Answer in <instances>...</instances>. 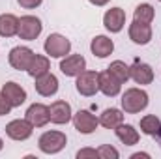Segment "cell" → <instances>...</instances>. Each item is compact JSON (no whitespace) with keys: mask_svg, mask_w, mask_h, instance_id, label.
Here are the masks:
<instances>
[{"mask_svg":"<svg viewBox=\"0 0 161 159\" xmlns=\"http://www.w3.org/2000/svg\"><path fill=\"white\" fill-rule=\"evenodd\" d=\"M148 107V94L141 88H129L122 96V109L127 114H137Z\"/></svg>","mask_w":161,"mask_h":159,"instance_id":"6da1fadb","label":"cell"},{"mask_svg":"<svg viewBox=\"0 0 161 159\" xmlns=\"http://www.w3.org/2000/svg\"><path fill=\"white\" fill-rule=\"evenodd\" d=\"M68 142V137L62 131H45L38 140V146L43 154H58Z\"/></svg>","mask_w":161,"mask_h":159,"instance_id":"7a4b0ae2","label":"cell"},{"mask_svg":"<svg viewBox=\"0 0 161 159\" xmlns=\"http://www.w3.org/2000/svg\"><path fill=\"white\" fill-rule=\"evenodd\" d=\"M43 49L51 58H64L71 51V41L66 36H62V34H49V38L45 40Z\"/></svg>","mask_w":161,"mask_h":159,"instance_id":"3957f363","label":"cell"},{"mask_svg":"<svg viewBox=\"0 0 161 159\" xmlns=\"http://www.w3.org/2000/svg\"><path fill=\"white\" fill-rule=\"evenodd\" d=\"M43 30V25L38 17L34 15H25L19 19V28H17V36L21 40H26V41H34L38 36L41 34Z\"/></svg>","mask_w":161,"mask_h":159,"instance_id":"277c9868","label":"cell"},{"mask_svg":"<svg viewBox=\"0 0 161 159\" xmlns=\"http://www.w3.org/2000/svg\"><path fill=\"white\" fill-rule=\"evenodd\" d=\"M34 51L30 47H13L9 51V66L13 69H19V71H28L30 64H32V58H34Z\"/></svg>","mask_w":161,"mask_h":159,"instance_id":"5b68a950","label":"cell"},{"mask_svg":"<svg viewBox=\"0 0 161 159\" xmlns=\"http://www.w3.org/2000/svg\"><path fill=\"white\" fill-rule=\"evenodd\" d=\"M75 86H77V92H79L80 96H86V97L94 96L99 90V73L97 71H86L84 69L82 73L77 75Z\"/></svg>","mask_w":161,"mask_h":159,"instance_id":"8992f818","label":"cell"},{"mask_svg":"<svg viewBox=\"0 0 161 159\" xmlns=\"http://www.w3.org/2000/svg\"><path fill=\"white\" fill-rule=\"evenodd\" d=\"M32 129H34V125L28 120H11L6 125V135L13 140H26V139H30Z\"/></svg>","mask_w":161,"mask_h":159,"instance_id":"52a82bcc","label":"cell"},{"mask_svg":"<svg viewBox=\"0 0 161 159\" xmlns=\"http://www.w3.org/2000/svg\"><path fill=\"white\" fill-rule=\"evenodd\" d=\"M49 118L53 123L56 125H64L71 120V105L64 99H58L54 101L51 107H49Z\"/></svg>","mask_w":161,"mask_h":159,"instance_id":"ba28073f","label":"cell"},{"mask_svg":"<svg viewBox=\"0 0 161 159\" xmlns=\"http://www.w3.org/2000/svg\"><path fill=\"white\" fill-rule=\"evenodd\" d=\"M84 69H86V60L80 54H69L60 62V71L66 77H77Z\"/></svg>","mask_w":161,"mask_h":159,"instance_id":"9c48e42d","label":"cell"},{"mask_svg":"<svg viewBox=\"0 0 161 159\" xmlns=\"http://www.w3.org/2000/svg\"><path fill=\"white\" fill-rule=\"evenodd\" d=\"M0 92H2V96L8 99V103L11 107H21L26 101V90L17 82H6Z\"/></svg>","mask_w":161,"mask_h":159,"instance_id":"30bf717a","label":"cell"},{"mask_svg":"<svg viewBox=\"0 0 161 159\" xmlns=\"http://www.w3.org/2000/svg\"><path fill=\"white\" fill-rule=\"evenodd\" d=\"M97 123H99V120L96 118L90 111H79L77 114H73V125H75V129L79 133H82V135L94 133L96 127H97Z\"/></svg>","mask_w":161,"mask_h":159,"instance_id":"8fae6325","label":"cell"},{"mask_svg":"<svg viewBox=\"0 0 161 159\" xmlns=\"http://www.w3.org/2000/svg\"><path fill=\"white\" fill-rule=\"evenodd\" d=\"M103 25L113 34L120 32L122 28H124V25H125V11L122 8H111V9H107L105 15H103Z\"/></svg>","mask_w":161,"mask_h":159,"instance_id":"7c38bea8","label":"cell"},{"mask_svg":"<svg viewBox=\"0 0 161 159\" xmlns=\"http://www.w3.org/2000/svg\"><path fill=\"white\" fill-rule=\"evenodd\" d=\"M129 77L137 84H150L154 80V69L141 60H135L133 66H129Z\"/></svg>","mask_w":161,"mask_h":159,"instance_id":"4fadbf2b","label":"cell"},{"mask_svg":"<svg viewBox=\"0 0 161 159\" xmlns=\"http://www.w3.org/2000/svg\"><path fill=\"white\" fill-rule=\"evenodd\" d=\"M129 40L137 45H146L152 40V26L148 23H139L133 21L129 25Z\"/></svg>","mask_w":161,"mask_h":159,"instance_id":"5bb4252c","label":"cell"},{"mask_svg":"<svg viewBox=\"0 0 161 159\" xmlns=\"http://www.w3.org/2000/svg\"><path fill=\"white\" fill-rule=\"evenodd\" d=\"M36 92L43 96V97H51L58 92V79L53 75V73H43L40 77H36V84H34Z\"/></svg>","mask_w":161,"mask_h":159,"instance_id":"9a60e30c","label":"cell"},{"mask_svg":"<svg viewBox=\"0 0 161 159\" xmlns=\"http://www.w3.org/2000/svg\"><path fill=\"white\" fill-rule=\"evenodd\" d=\"M26 120L34 127H43L47 122H51V118H49V107L43 105V103H32L26 109Z\"/></svg>","mask_w":161,"mask_h":159,"instance_id":"2e32d148","label":"cell"},{"mask_svg":"<svg viewBox=\"0 0 161 159\" xmlns=\"http://www.w3.org/2000/svg\"><path fill=\"white\" fill-rule=\"evenodd\" d=\"M99 90L107 96V97H114V96H118L122 90V82L109 69L107 71H103V73H99Z\"/></svg>","mask_w":161,"mask_h":159,"instance_id":"e0dca14e","label":"cell"},{"mask_svg":"<svg viewBox=\"0 0 161 159\" xmlns=\"http://www.w3.org/2000/svg\"><path fill=\"white\" fill-rule=\"evenodd\" d=\"M90 51L97 58H107L109 54H113L114 43H113L111 38H107V36H96L92 40V43H90Z\"/></svg>","mask_w":161,"mask_h":159,"instance_id":"ac0fdd59","label":"cell"},{"mask_svg":"<svg viewBox=\"0 0 161 159\" xmlns=\"http://www.w3.org/2000/svg\"><path fill=\"white\" fill-rule=\"evenodd\" d=\"M114 131H116V137L122 140V144H125V146H133L139 142V131L129 123L122 122L118 127H114Z\"/></svg>","mask_w":161,"mask_h":159,"instance_id":"d6986e66","label":"cell"},{"mask_svg":"<svg viewBox=\"0 0 161 159\" xmlns=\"http://www.w3.org/2000/svg\"><path fill=\"white\" fill-rule=\"evenodd\" d=\"M19 28V19L11 13H2L0 15V36L2 38H11L17 34Z\"/></svg>","mask_w":161,"mask_h":159,"instance_id":"ffe728a7","label":"cell"},{"mask_svg":"<svg viewBox=\"0 0 161 159\" xmlns=\"http://www.w3.org/2000/svg\"><path fill=\"white\" fill-rule=\"evenodd\" d=\"M124 122V114L120 109H105L99 116V123L107 129H114Z\"/></svg>","mask_w":161,"mask_h":159,"instance_id":"44dd1931","label":"cell"},{"mask_svg":"<svg viewBox=\"0 0 161 159\" xmlns=\"http://www.w3.org/2000/svg\"><path fill=\"white\" fill-rule=\"evenodd\" d=\"M51 69V62H49V58L47 56H43V54H34V58H32V64H30V68H28V75L30 77H40L43 73H47Z\"/></svg>","mask_w":161,"mask_h":159,"instance_id":"7402d4cb","label":"cell"},{"mask_svg":"<svg viewBox=\"0 0 161 159\" xmlns=\"http://www.w3.org/2000/svg\"><path fill=\"white\" fill-rule=\"evenodd\" d=\"M154 17H156V9H154V6H150V4H139L137 8H135V11H133V21H139V23H152L154 21Z\"/></svg>","mask_w":161,"mask_h":159,"instance_id":"603a6c76","label":"cell"},{"mask_svg":"<svg viewBox=\"0 0 161 159\" xmlns=\"http://www.w3.org/2000/svg\"><path fill=\"white\" fill-rule=\"evenodd\" d=\"M161 129V120L156 114H146L141 118V131L144 135H150V137H156V133Z\"/></svg>","mask_w":161,"mask_h":159,"instance_id":"cb8c5ba5","label":"cell"},{"mask_svg":"<svg viewBox=\"0 0 161 159\" xmlns=\"http://www.w3.org/2000/svg\"><path fill=\"white\" fill-rule=\"evenodd\" d=\"M107 69L120 80L122 84L127 82V79H129V66H127L125 62H122V60H114V62H111V66H109Z\"/></svg>","mask_w":161,"mask_h":159,"instance_id":"d4e9b609","label":"cell"},{"mask_svg":"<svg viewBox=\"0 0 161 159\" xmlns=\"http://www.w3.org/2000/svg\"><path fill=\"white\" fill-rule=\"evenodd\" d=\"M97 156L101 159H118V150L116 148H113L111 144H103V146H99V150H97Z\"/></svg>","mask_w":161,"mask_h":159,"instance_id":"484cf974","label":"cell"},{"mask_svg":"<svg viewBox=\"0 0 161 159\" xmlns=\"http://www.w3.org/2000/svg\"><path fill=\"white\" fill-rule=\"evenodd\" d=\"M86 157H99L97 156V150H92V148H84V150H80V152H77V159H86Z\"/></svg>","mask_w":161,"mask_h":159,"instance_id":"4316f807","label":"cell"},{"mask_svg":"<svg viewBox=\"0 0 161 159\" xmlns=\"http://www.w3.org/2000/svg\"><path fill=\"white\" fill-rule=\"evenodd\" d=\"M19 2V6L21 8H26V9H34V8H38L43 0H17Z\"/></svg>","mask_w":161,"mask_h":159,"instance_id":"83f0119b","label":"cell"},{"mask_svg":"<svg viewBox=\"0 0 161 159\" xmlns=\"http://www.w3.org/2000/svg\"><path fill=\"white\" fill-rule=\"evenodd\" d=\"M11 111V105L8 103V99L2 96V92H0V116H4V114H8Z\"/></svg>","mask_w":161,"mask_h":159,"instance_id":"f1b7e54d","label":"cell"},{"mask_svg":"<svg viewBox=\"0 0 161 159\" xmlns=\"http://www.w3.org/2000/svg\"><path fill=\"white\" fill-rule=\"evenodd\" d=\"M111 0H90V4H94V6H105V4H109Z\"/></svg>","mask_w":161,"mask_h":159,"instance_id":"f546056e","label":"cell"},{"mask_svg":"<svg viewBox=\"0 0 161 159\" xmlns=\"http://www.w3.org/2000/svg\"><path fill=\"white\" fill-rule=\"evenodd\" d=\"M139 157H150V156H148V154H141V152H139V154H133V156H131V159H139Z\"/></svg>","mask_w":161,"mask_h":159,"instance_id":"4dcf8cb0","label":"cell"},{"mask_svg":"<svg viewBox=\"0 0 161 159\" xmlns=\"http://www.w3.org/2000/svg\"><path fill=\"white\" fill-rule=\"evenodd\" d=\"M156 137L159 139V142H161V129H159V131H158V133H156Z\"/></svg>","mask_w":161,"mask_h":159,"instance_id":"1f68e13d","label":"cell"},{"mask_svg":"<svg viewBox=\"0 0 161 159\" xmlns=\"http://www.w3.org/2000/svg\"><path fill=\"white\" fill-rule=\"evenodd\" d=\"M2 148H4V140L0 139V150H2Z\"/></svg>","mask_w":161,"mask_h":159,"instance_id":"d6a6232c","label":"cell"},{"mask_svg":"<svg viewBox=\"0 0 161 159\" xmlns=\"http://www.w3.org/2000/svg\"><path fill=\"white\" fill-rule=\"evenodd\" d=\"M159 2H161V0H159Z\"/></svg>","mask_w":161,"mask_h":159,"instance_id":"836d02e7","label":"cell"}]
</instances>
